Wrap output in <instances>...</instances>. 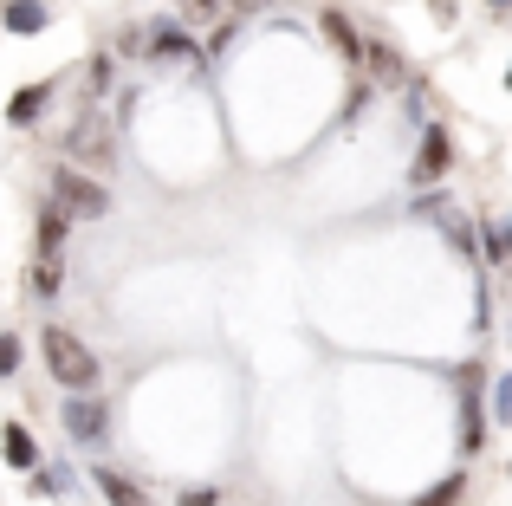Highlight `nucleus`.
<instances>
[{
  "mask_svg": "<svg viewBox=\"0 0 512 506\" xmlns=\"http://www.w3.org/2000/svg\"><path fill=\"white\" fill-rule=\"evenodd\" d=\"M39 357H46V370L65 383L72 396H91L104 383V364H98V351H91L78 331H65V325H46L39 331Z\"/></svg>",
  "mask_w": 512,
  "mask_h": 506,
  "instance_id": "nucleus-1",
  "label": "nucleus"
},
{
  "mask_svg": "<svg viewBox=\"0 0 512 506\" xmlns=\"http://www.w3.org/2000/svg\"><path fill=\"white\" fill-rule=\"evenodd\" d=\"M59 156H65L72 169H85V176L117 169V130H111V117H104V111L72 117V124H65V137H59Z\"/></svg>",
  "mask_w": 512,
  "mask_h": 506,
  "instance_id": "nucleus-2",
  "label": "nucleus"
},
{
  "mask_svg": "<svg viewBox=\"0 0 512 506\" xmlns=\"http://www.w3.org/2000/svg\"><path fill=\"white\" fill-rule=\"evenodd\" d=\"M52 202L65 208V215H78V221H98V215H111V189H104L98 176H85V169H52Z\"/></svg>",
  "mask_w": 512,
  "mask_h": 506,
  "instance_id": "nucleus-3",
  "label": "nucleus"
},
{
  "mask_svg": "<svg viewBox=\"0 0 512 506\" xmlns=\"http://www.w3.org/2000/svg\"><path fill=\"white\" fill-rule=\"evenodd\" d=\"M448 163H454L448 130H441V124H428V130H422V150H415V169H409V176H415V189H422V182H441V176H448Z\"/></svg>",
  "mask_w": 512,
  "mask_h": 506,
  "instance_id": "nucleus-4",
  "label": "nucleus"
},
{
  "mask_svg": "<svg viewBox=\"0 0 512 506\" xmlns=\"http://www.w3.org/2000/svg\"><path fill=\"white\" fill-rule=\"evenodd\" d=\"M65 429H72V442H104L111 409H104L98 396H72V403H65Z\"/></svg>",
  "mask_w": 512,
  "mask_h": 506,
  "instance_id": "nucleus-5",
  "label": "nucleus"
},
{
  "mask_svg": "<svg viewBox=\"0 0 512 506\" xmlns=\"http://www.w3.org/2000/svg\"><path fill=\"white\" fill-rule=\"evenodd\" d=\"M461 377H467V416H461V448H467V455H480V448H487V409H480V383H487V377H480V370H461Z\"/></svg>",
  "mask_w": 512,
  "mask_h": 506,
  "instance_id": "nucleus-6",
  "label": "nucleus"
},
{
  "mask_svg": "<svg viewBox=\"0 0 512 506\" xmlns=\"http://www.w3.org/2000/svg\"><path fill=\"white\" fill-rule=\"evenodd\" d=\"M91 481H98L104 506H150V494H143V487L130 481V474H117V468H98V474H91Z\"/></svg>",
  "mask_w": 512,
  "mask_h": 506,
  "instance_id": "nucleus-7",
  "label": "nucleus"
},
{
  "mask_svg": "<svg viewBox=\"0 0 512 506\" xmlns=\"http://www.w3.org/2000/svg\"><path fill=\"white\" fill-rule=\"evenodd\" d=\"M0 26H7V33H46V7H39V0H7V7H0Z\"/></svg>",
  "mask_w": 512,
  "mask_h": 506,
  "instance_id": "nucleus-8",
  "label": "nucleus"
},
{
  "mask_svg": "<svg viewBox=\"0 0 512 506\" xmlns=\"http://www.w3.org/2000/svg\"><path fill=\"white\" fill-rule=\"evenodd\" d=\"M318 26H325V33H331V46H338L350 65H363V39H357V26H350L344 13H318Z\"/></svg>",
  "mask_w": 512,
  "mask_h": 506,
  "instance_id": "nucleus-9",
  "label": "nucleus"
},
{
  "mask_svg": "<svg viewBox=\"0 0 512 506\" xmlns=\"http://www.w3.org/2000/svg\"><path fill=\"white\" fill-rule=\"evenodd\" d=\"M175 7L188 20H240V13H253V0H175Z\"/></svg>",
  "mask_w": 512,
  "mask_h": 506,
  "instance_id": "nucleus-10",
  "label": "nucleus"
},
{
  "mask_svg": "<svg viewBox=\"0 0 512 506\" xmlns=\"http://www.w3.org/2000/svg\"><path fill=\"white\" fill-rule=\"evenodd\" d=\"M363 65H370L376 78H389V85H409V72H402V52L383 46V39H376V46H363Z\"/></svg>",
  "mask_w": 512,
  "mask_h": 506,
  "instance_id": "nucleus-11",
  "label": "nucleus"
},
{
  "mask_svg": "<svg viewBox=\"0 0 512 506\" xmlns=\"http://www.w3.org/2000/svg\"><path fill=\"white\" fill-rule=\"evenodd\" d=\"M65 228H72V215H65L59 202L39 208V253H59V247H65Z\"/></svg>",
  "mask_w": 512,
  "mask_h": 506,
  "instance_id": "nucleus-12",
  "label": "nucleus"
},
{
  "mask_svg": "<svg viewBox=\"0 0 512 506\" xmlns=\"http://www.w3.org/2000/svg\"><path fill=\"white\" fill-rule=\"evenodd\" d=\"M143 46H150L156 59H195V46H188V33H182V26H156V33L143 39Z\"/></svg>",
  "mask_w": 512,
  "mask_h": 506,
  "instance_id": "nucleus-13",
  "label": "nucleus"
},
{
  "mask_svg": "<svg viewBox=\"0 0 512 506\" xmlns=\"http://www.w3.org/2000/svg\"><path fill=\"white\" fill-rule=\"evenodd\" d=\"M46 98H52V85H26L20 98L7 104V124H20V130H26V124H39V104H46Z\"/></svg>",
  "mask_w": 512,
  "mask_h": 506,
  "instance_id": "nucleus-14",
  "label": "nucleus"
},
{
  "mask_svg": "<svg viewBox=\"0 0 512 506\" xmlns=\"http://www.w3.org/2000/svg\"><path fill=\"white\" fill-rule=\"evenodd\" d=\"M0 455H7L13 468H33V461H39V448H33V435H26L20 422H7V435H0Z\"/></svg>",
  "mask_w": 512,
  "mask_h": 506,
  "instance_id": "nucleus-15",
  "label": "nucleus"
},
{
  "mask_svg": "<svg viewBox=\"0 0 512 506\" xmlns=\"http://www.w3.org/2000/svg\"><path fill=\"white\" fill-rule=\"evenodd\" d=\"M59 286H65V266H59V253H39V260H33V292H39V299H52Z\"/></svg>",
  "mask_w": 512,
  "mask_h": 506,
  "instance_id": "nucleus-16",
  "label": "nucleus"
},
{
  "mask_svg": "<svg viewBox=\"0 0 512 506\" xmlns=\"http://www.w3.org/2000/svg\"><path fill=\"white\" fill-rule=\"evenodd\" d=\"M461 487H467L461 474H448V481H435V487H428V494L415 500V506H454V500H461Z\"/></svg>",
  "mask_w": 512,
  "mask_h": 506,
  "instance_id": "nucleus-17",
  "label": "nucleus"
},
{
  "mask_svg": "<svg viewBox=\"0 0 512 506\" xmlns=\"http://www.w3.org/2000/svg\"><path fill=\"white\" fill-rule=\"evenodd\" d=\"M33 494H72V468H46V474H39V481H33Z\"/></svg>",
  "mask_w": 512,
  "mask_h": 506,
  "instance_id": "nucleus-18",
  "label": "nucleus"
},
{
  "mask_svg": "<svg viewBox=\"0 0 512 506\" xmlns=\"http://www.w3.org/2000/svg\"><path fill=\"white\" fill-rule=\"evenodd\" d=\"M111 78H117V59H91V72H85L91 98H104V91H111Z\"/></svg>",
  "mask_w": 512,
  "mask_h": 506,
  "instance_id": "nucleus-19",
  "label": "nucleus"
},
{
  "mask_svg": "<svg viewBox=\"0 0 512 506\" xmlns=\"http://www.w3.org/2000/svg\"><path fill=\"white\" fill-rule=\"evenodd\" d=\"M13 370H20V338L0 331V377H13Z\"/></svg>",
  "mask_w": 512,
  "mask_h": 506,
  "instance_id": "nucleus-20",
  "label": "nucleus"
},
{
  "mask_svg": "<svg viewBox=\"0 0 512 506\" xmlns=\"http://www.w3.org/2000/svg\"><path fill=\"white\" fill-rule=\"evenodd\" d=\"M182 506H221V487H195V494H182Z\"/></svg>",
  "mask_w": 512,
  "mask_h": 506,
  "instance_id": "nucleus-21",
  "label": "nucleus"
},
{
  "mask_svg": "<svg viewBox=\"0 0 512 506\" xmlns=\"http://www.w3.org/2000/svg\"><path fill=\"white\" fill-rule=\"evenodd\" d=\"M493 409H500V422H512V377H500V396H493Z\"/></svg>",
  "mask_w": 512,
  "mask_h": 506,
  "instance_id": "nucleus-22",
  "label": "nucleus"
},
{
  "mask_svg": "<svg viewBox=\"0 0 512 506\" xmlns=\"http://www.w3.org/2000/svg\"><path fill=\"white\" fill-rule=\"evenodd\" d=\"M487 7H500V13H506V7H512V0H487Z\"/></svg>",
  "mask_w": 512,
  "mask_h": 506,
  "instance_id": "nucleus-23",
  "label": "nucleus"
},
{
  "mask_svg": "<svg viewBox=\"0 0 512 506\" xmlns=\"http://www.w3.org/2000/svg\"><path fill=\"white\" fill-rule=\"evenodd\" d=\"M506 85H512V72H506Z\"/></svg>",
  "mask_w": 512,
  "mask_h": 506,
  "instance_id": "nucleus-24",
  "label": "nucleus"
}]
</instances>
